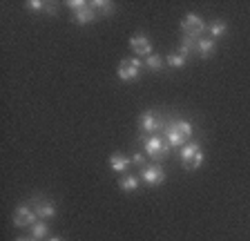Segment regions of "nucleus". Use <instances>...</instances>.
<instances>
[{
  "instance_id": "nucleus-1",
  "label": "nucleus",
  "mask_w": 250,
  "mask_h": 241,
  "mask_svg": "<svg viewBox=\"0 0 250 241\" xmlns=\"http://www.w3.org/2000/svg\"><path fill=\"white\" fill-rule=\"evenodd\" d=\"M143 67H146L143 58H127V60H121V63H119L116 74H119L121 80L132 83V80H136L141 76V69H143Z\"/></svg>"
},
{
  "instance_id": "nucleus-2",
  "label": "nucleus",
  "mask_w": 250,
  "mask_h": 241,
  "mask_svg": "<svg viewBox=\"0 0 250 241\" xmlns=\"http://www.w3.org/2000/svg\"><path fill=\"white\" fill-rule=\"evenodd\" d=\"M143 147H146V154L152 159V161H161V159H166L167 157V150H170L167 141H166V139H161L159 134L147 137L146 143H143Z\"/></svg>"
},
{
  "instance_id": "nucleus-3",
  "label": "nucleus",
  "mask_w": 250,
  "mask_h": 241,
  "mask_svg": "<svg viewBox=\"0 0 250 241\" xmlns=\"http://www.w3.org/2000/svg\"><path fill=\"white\" fill-rule=\"evenodd\" d=\"M181 29H183V36H190V38H194V40H199L201 34L206 32L208 27H206L203 18H199L197 14H186V18L181 20Z\"/></svg>"
},
{
  "instance_id": "nucleus-4",
  "label": "nucleus",
  "mask_w": 250,
  "mask_h": 241,
  "mask_svg": "<svg viewBox=\"0 0 250 241\" xmlns=\"http://www.w3.org/2000/svg\"><path fill=\"white\" fill-rule=\"evenodd\" d=\"M141 179H143L147 185H161L167 177L159 163H152V165H146V168L141 170Z\"/></svg>"
},
{
  "instance_id": "nucleus-5",
  "label": "nucleus",
  "mask_w": 250,
  "mask_h": 241,
  "mask_svg": "<svg viewBox=\"0 0 250 241\" xmlns=\"http://www.w3.org/2000/svg\"><path fill=\"white\" fill-rule=\"evenodd\" d=\"M36 212L31 208H27V205H18L14 212V225L16 228H31V225L36 223Z\"/></svg>"
},
{
  "instance_id": "nucleus-6",
  "label": "nucleus",
  "mask_w": 250,
  "mask_h": 241,
  "mask_svg": "<svg viewBox=\"0 0 250 241\" xmlns=\"http://www.w3.org/2000/svg\"><path fill=\"white\" fill-rule=\"evenodd\" d=\"M139 127H141V132H146V134H156L159 130H163V123L159 120V116L154 114V112H143L141 114V119H139Z\"/></svg>"
},
{
  "instance_id": "nucleus-7",
  "label": "nucleus",
  "mask_w": 250,
  "mask_h": 241,
  "mask_svg": "<svg viewBox=\"0 0 250 241\" xmlns=\"http://www.w3.org/2000/svg\"><path fill=\"white\" fill-rule=\"evenodd\" d=\"M163 139L167 141V145L170 147H183L186 145V139H183L181 130H179L177 120H170V123L163 127Z\"/></svg>"
},
{
  "instance_id": "nucleus-8",
  "label": "nucleus",
  "mask_w": 250,
  "mask_h": 241,
  "mask_svg": "<svg viewBox=\"0 0 250 241\" xmlns=\"http://www.w3.org/2000/svg\"><path fill=\"white\" fill-rule=\"evenodd\" d=\"M130 47H132V52L136 54V58H143V60H146L147 56H152V42H150V38L143 36V34L132 36Z\"/></svg>"
},
{
  "instance_id": "nucleus-9",
  "label": "nucleus",
  "mask_w": 250,
  "mask_h": 241,
  "mask_svg": "<svg viewBox=\"0 0 250 241\" xmlns=\"http://www.w3.org/2000/svg\"><path fill=\"white\" fill-rule=\"evenodd\" d=\"M72 14H74V20H76L78 25H87V22H92L94 18H96V9L92 7V2H87L85 7L72 11Z\"/></svg>"
},
{
  "instance_id": "nucleus-10",
  "label": "nucleus",
  "mask_w": 250,
  "mask_h": 241,
  "mask_svg": "<svg viewBox=\"0 0 250 241\" xmlns=\"http://www.w3.org/2000/svg\"><path fill=\"white\" fill-rule=\"evenodd\" d=\"M34 212H36L38 219H52V217H56V203H54V201H47V199L38 201Z\"/></svg>"
},
{
  "instance_id": "nucleus-11",
  "label": "nucleus",
  "mask_w": 250,
  "mask_h": 241,
  "mask_svg": "<svg viewBox=\"0 0 250 241\" xmlns=\"http://www.w3.org/2000/svg\"><path fill=\"white\" fill-rule=\"evenodd\" d=\"M130 163H132V159L123 157V154H112V157H109V168L119 174H123L125 170L130 168Z\"/></svg>"
},
{
  "instance_id": "nucleus-12",
  "label": "nucleus",
  "mask_w": 250,
  "mask_h": 241,
  "mask_svg": "<svg viewBox=\"0 0 250 241\" xmlns=\"http://www.w3.org/2000/svg\"><path fill=\"white\" fill-rule=\"evenodd\" d=\"M199 152H201V147H199V143H194V141L186 143V145L181 147V159H183V163H186V168L192 163V159L197 157Z\"/></svg>"
},
{
  "instance_id": "nucleus-13",
  "label": "nucleus",
  "mask_w": 250,
  "mask_h": 241,
  "mask_svg": "<svg viewBox=\"0 0 250 241\" xmlns=\"http://www.w3.org/2000/svg\"><path fill=\"white\" fill-rule=\"evenodd\" d=\"M214 49H217V45H214L212 38H199V40H197V54L201 58H208Z\"/></svg>"
},
{
  "instance_id": "nucleus-14",
  "label": "nucleus",
  "mask_w": 250,
  "mask_h": 241,
  "mask_svg": "<svg viewBox=\"0 0 250 241\" xmlns=\"http://www.w3.org/2000/svg\"><path fill=\"white\" fill-rule=\"evenodd\" d=\"M119 185L123 192H136V190H139V179H136L134 174H125V177H121Z\"/></svg>"
},
{
  "instance_id": "nucleus-15",
  "label": "nucleus",
  "mask_w": 250,
  "mask_h": 241,
  "mask_svg": "<svg viewBox=\"0 0 250 241\" xmlns=\"http://www.w3.org/2000/svg\"><path fill=\"white\" fill-rule=\"evenodd\" d=\"M208 32H210V36H212V40H214V38H221L226 32H228V25H226L224 20H214L212 25L208 27Z\"/></svg>"
},
{
  "instance_id": "nucleus-16",
  "label": "nucleus",
  "mask_w": 250,
  "mask_h": 241,
  "mask_svg": "<svg viewBox=\"0 0 250 241\" xmlns=\"http://www.w3.org/2000/svg\"><path fill=\"white\" fill-rule=\"evenodd\" d=\"M143 63H146V67L147 69H152V72H161L163 69V58L161 56H156V54H152V56H147L146 60H143Z\"/></svg>"
},
{
  "instance_id": "nucleus-17",
  "label": "nucleus",
  "mask_w": 250,
  "mask_h": 241,
  "mask_svg": "<svg viewBox=\"0 0 250 241\" xmlns=\"http://www.w3.org/2000/svg\"><path fill=\"white\" fill-rule=\"evenodd\" d=\"M179 49H181L183 56H188V54L197 52V40H194V38H190V36H183V40H181V45H179Z\"/></svg>"
},
{
  "instance_id": "nucleus-18",
  "label": "nucleus",
  "mask_w": 250,
  "mask_h": 241,
  "mask_svg": "<svg viewBox=\"0 0 250 241\" xmlns=\"http://www.w3.org/2000/svg\"><path fill=\"white\" fill-rule=\"evenodd\" d=\"M92 7L99 9L101 14H105V16H112V14H114V5H112V2H105V0H94Z\"/></svg>"
},
{
  "instance_id": "nucleus-19",
  "label": "nucleus",
  "mask_w": 250,
  "mask_h": 241,
  "mask_svg": "<svg viewBox=\"0 0 250 241\" xmlns=\"http://www.w3.org/2000/svg\"><path fill=\"white\" fill-rule=\"evenodd\" d=\"M166 63L170 65V67H174V69L186 67V56H183V54H170V56L166 58Z\"/></svg>"
},
{
  "instance_id": "nucleus-20",
  "label": "nucleus",
  "mask_w": 250,
  "mask_h": 241,
  "mask_svg": "<svg viewBox=\"0 0 250 241\" xmlns=\"http://www.w3.org/2000/svg\"><path fill=\"white\" fill-rule=\"evenodd\" d=\"M47 232H49V230H47V223H34V225H31V237H34V239H38V241L45 239Z\"/></svg>"
},
{
  "instance_id": "nucleus-21",
  "label": "nucleus",
  "mask_w": 250,
  "mask_h": 241,
  "mask_svg": "<svg viewBox=\"0 0 250 241\" xmlns=\"http://www.w3.org/2000/svg\"><path fill=\"white\" fill-rule=\"evenodd\" d=\"M177 125H179V130H181L186 143H190V139H192V125H190L188 120H177Z\"/></svg>"
},
{
  "instance_id": "nucleus-22",
  "label": "nucleus",
  "mask_w": 250,
  "mask_h": 241,
  "mask_svg": "<svg viewBox=\"0 0 250 241\" xmlns=\"http://www.w3.org/2000/svg\"><path fill=\"white\" fill-rule=\"evenodd\" d=\"M203 165V152H199L197 157L192 159V163H190V165H188V170H199Z\"/></svg>"
},
{
  "instance_id": "nucleus-23",
  "label": "nucleus",
  "mask_w": 250,
  "mask_h": 241,
  "mask_svg": "<svg viewBox=\"0 0 250 241\" xmlns=\"http://www.w3.org/2000/svg\"><path fill=\"white\" fill-rule=\"evenodd\" d=\"M27 7H29L31 11H42L47 5L42 2V0H29V2H27Z\"/></svg>"
},
{
  "instance_id": "nucleus-24",
  "label": "nucleus",
  "mask_w": 250,
  "mask_h": 241,
  "mask_svg": "<svg viewBox=\"0 0 250 241\" xmlns=\"http://www.w3.org/2000/svg\"><path fill=\"white\" fill-rule=\"evenodd\" d=\"M132 163H134V165H139L141 170L146 168V159H143V154H141V152H136L134 157H132Z\"/></svg>"
},
{
  "instance_id": "nucleus-25",
  "label": "nucleus",
  "mask_w": 250,
  "mask_h": 241,
  "mask_svg": "<svg viewBox=\"0 0 250 241\" xmlns=\"http://www.w3.org/2000/svg\"><path fill=\"white\" fill-rule=\"evenodd\" d=\"M67 5L72 7V11H76V9H81V7H85L87 2H85V0H69Z\"/></svg>"
},
{
  "instance_id": "nucleus-26",
  "label": "nucleus",
  "mask_w": 250,
  "mask_h": 241,
  "mask_svg": "<svg viewBox=\"0 0 250 241\" xmlns=\"http://www.w3.org/2000/svg\"><path fill=\"white\" fill-rule=\"evenodd\" d=\"M49 241H62V239H61V237H52V239H49Z\"/></svg>"
},
{
  "instance_id": "nucleus-27",
  "label": "nucleus",
  "mask_w": 250,
  "mask_h": 241,
  "mask_svg": "<svg viewBox=\"0 0 250 241\" xmlns=\"http://www.w3.org/2000/svg\"><path fill=\"white\" fill-rule=\"evenodd\" d=\"M16 241H29V239H16Z\"/></svg>"
},
{
  "instance_id": "nucleus-28",
  "label": "nucleus",
  "mask_w": 250,
  "mask_h": 241,
  "mask_svg": "<svg viewBox=\"0 0 250 241\" xmlns=\"http://www.w3.org/2000/svg\"><path fill=\"white\" fill-rule=\"evenodd\" d=\"M29 241H38V239H34V237H31V239H29Z\"/></svg>"
}]
</instances>
